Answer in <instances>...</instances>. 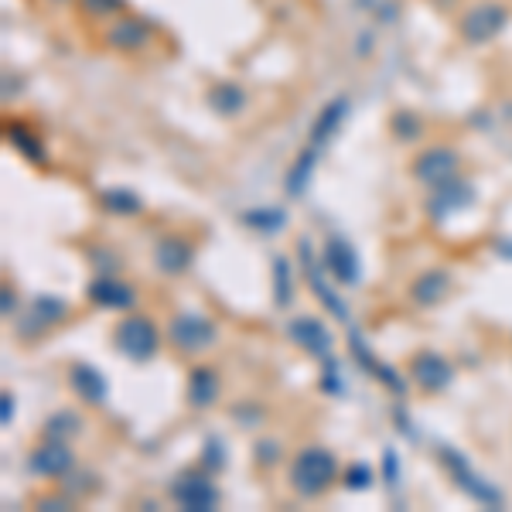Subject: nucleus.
Returning <instances> with one entry per match:
<instances>
[{"mask_svg": "<svg viewBox=\"0 0 512 512\" xmlns=\"http://www.w3.org/2000/svg\"><path fill=\"white\" fill-rule=\"evenodd\" d=\"M338 475H342L338 458L325 444H304V448H297L291 454V461H287V485H291V492L304 502H315L321 495L332 492L338 485Z\"/></svg>", "mask_w": 512, "mask_h": 512, "instance_id": "obj_1", "label": "nucleus"}, {"mask_svg": "<svg viewBox=\"0 0 512 512\" xmlns=\"http://www.w3.org/2000/svg\"><path fill=\"white\" fill-rule=\"evenodd\" d=\"M164 338H168V345L178 355L195 359V355H205L219 345V325H216V318L202 315V311H175Z\"/></svg>", "mask_w": 512, "mask_h": 512, "instance_id": "obj_2", "label": "nucleus"}, {"mask_svg": "<svg viewBox=\"0 0 512 512\" xmlns=\"http://www.w3.org/2000/svg\"><path fill=\"white\" fill-rule=\"evenodd\" d=\"M113 349L130 362H151L161 352V328L154 325V318L127 311L113 325Z\"/></svg>", "mask_w": 512, "mask_h": 512, "instance_id": "obj_3", "label": "nucleus"}, {"mask_svg": "<svg viewBox=\"0 0 512 512\" xmlns=\"http://www.w3.org/2000/svg\"><path fill=\"white\" fill-rule=\"evenodd\" d=\"M171 499H175L178 509L185 512H212L219 509L222 492L219 485L212 482V472L205 465H188L171 478Z\"/></svg>", "mask_w": 512, "mask_h": 512, "instance_id": "obj_4", "label": "nucleus"}, {"mask_svg": "<svg viewBox=\"0 0 512 512\" xmlns=\"http://www.w3.org/2000/svg\"><path fill=\"white\" fill-rule=\"evenodd\" d=\"M509 24V7L499 4V0H478L468 11H461L458 18V35L468 41V45H485V41L499 38Z\"/></svg>", "mask_w": 512, "mask_h": 512, "instance_id": "obj_5", "label": "nucleus"}, {"mask_svg": "<svg viewBox=\"0 0 512 512\" xmlns=\"http://www.w3.org/2000/svg\"><path fill=\"white\" fill-rule=\"evenodd\" d=\"M441 465L448 468L451 482H458V489L465 492L468 499H475L478 506H485V509H499L502 506V492L495 489V485L485 482V478L472 468V461H468L458 448H448V444H444V448H441Z\"/></svg>", "mask_w": 512, "mask_h": 512, "instance_id": "obj_6", "label": "nucleus"}, {"mask_svg": "<svg viewBox=\"0 0 512 512\" xmlns=\"http://www.w3.org/2000/svg\"><path fill=\"white\" fill-rule=\"evenodd\" d=\"M410 175H414L417 185H424V188H437V185H444V181L458 178L461 175L458 147L431 144V147H424V151H417L414 161H410Z\"/></svg>", "mask_w": 512, "mask_h": 512, "instance_id": "obj_7", "label": "nucleus"}, {"mask_svg": "<svg viewBox=\"0 0 512 512\" xmlns=\"http://www.w3.org/2000/svg\"><path fill=\"white\" fill-rule=\"evenodd\" d=\"M28 468H31V475H38V478H69L76 472V451H72L69 441L45 437V441H38L35 448H31Z\"/></svg>", "mask_w": 512, "mask_h": 512, "instance_id": "obj_8", "label": "nucleus"}, {"mask_svg": "<svg viewBox=\"0 0 512 512\" xmlns=\"http://www.w3.org/2000/svg\"><path fill=\"white\" fill-rule=\"evenodd\" d=\"M195 239H188L185 233H164L158 236V243H154V267H158V274L164 277H185L188 270H192L195 263Z\"/></svg>", "mask_w": 512, "mask_h": 512, "instance_id": "obj_9", "label": "nucleus"}, {"mask_svg": "<svg viewBox=\"0 0 512 512\" xmlns=\"http://www.w3.org/2000/svg\"><path fill=\"white\" fill-rule=\"evenodd\" d=\"M287 338L301 349L304 355H311V359H321L328 362L335 352V338L332 332L325 328V321L315 318V315H297L287 321Z\"/></svg>", "mask_w": 512, "mask_h": 512, "instance_id": "obj_10", "label": "nucleus"}, {"mask_svg": "<svg viewBox=\"0 0 512 512\" xmlns=\"http://www.w3.org/2000/svg\"><path fill=\"white\" fill-rule=\"evenodd\" d=\"M72 318V308L62 301V297L55 294H38L35 301H31L28 315L18 318V335L21 338H31V335H45L48 328L62 325V321Z\"/></svg>", "mask_w": 512, "mask_h": 512, "instance_id": "obj_11", "label": "nucleus"}, {"mask_svg": "<svg viewBox=\"0 0 512 512\" xmlns=\"http://www.w3.org/2000/svg\"><path fill=\"white\" fill-rule=\"evenodd\" d=\"M407 373H410V379H414V383L424 393H444L454 383V366H451L448 359H444L441 352H434V349L414 352Z\"/></svg>", "mask_w": 512, "mask_h": 512, "instance_id": "obj_12", "label": "nucleus"}, {"mask_svg": "<svg viewBox=\"0 0 512 512\" xmlns=\"http://www.w3.org/2000/svg\"><path fill=\"white\" fill-rule=\"evenodd\" d=\"M151 41L154 35H151V28H147V21L134 18V14H120V18L106 24V31H103V45L123 55L144 52Z\"/></svg>", "mask_w": 512, "mask_h": 512, "instance_id": "obj_13", "label": "nucleus"}, {"mask_svg": "<svg viewBox=\"0 0 512 512\" xmlns=\"http://www.w3.org/2000/svg\"><path fill=\"white\" fill-rule=\"evenodd\" d=\"M86 297H89V304H96V308H106V311H130L137 304L134 284L120 280L117 274L93 277V280H89V287H86Z\"/></svg>", "mask_w": 512, "mask_h": 512, "instance_id": "obj_14", "label": "nucleus"}, {"mask_svg": "<svg viewBox=\"0 0 512 512\" xmlns=\"http://www.w3.org/2000/svg\"><path fill=\"white\" fill-rule=\"evenodd\" d=\"M321 263H325V270L335 277V284H342V287L359 284V274H362L359 253L352 250L349 239L328 236V239H325V250H321Z\"/></svg>", "mask_w": 512, "mask_h": 512, "instance_id": "obj_15", "label": "nucleus"}, {"mask_svg": "<svg viewBox=\"0 0 512 512\" xmlns=\"http://www.w3.org/2000/svg\"><path fill=\"white\" fill-rule=\"evenodd\" d=\"M472 202H475V188L458 175V178L444 181V185L431 188V198H427V212H431L434 222H441V219H448L451 212L468 209Z\"/></svg>", "mask_w": 512, "mask_h": 512, "instance_id": "obj_16", "label": "nucleus"}, {"mask_svg": "<svg viewBox=\"0 0 512 512\" xmlns=\"http://www.w3.org/2000/svg\"><path fill=\"white\" fill-rule=\"evenodd\" d=\"M65 383H69L72 396L86 403V407H103L106 396H110V383H106V376L99 373L96 366H89V362H72Z\"/></svg>", "mask_w": 512, "mask_h": 512, "instance_id": "obj_17", "label": "nucleus"}, {"mask_svg": "<svg viewBox=\"0 0 512 512\" xmlns=\"http://www.w3.org/2000/svg\"><path fill=\"white\" fill-rule=\"evenodd\" d=\"M222 396V376L216 366H192L185 383V400L192 410H212Z\"/></svg>", "mask_w": 512, "mask_h": 512, "instance_id": "obj_18", "label": "nucleus"}, {"mask_svg": "<svg viewBox=\"0 0 512 512\" xmlns=\"http://www.w3.org/2000/svg\"><path fill=\"white\" fill-rule=\"evenodd\" d=\"M451 291H454V277L448 270L431 267L420 277H414V284H410V301H414L417 308H437L441 301H448Z\"/></svg>", "mask_w": 512, "mask_h": 512, "instance_id": "obj_19", "label": "nucleus"}, {"mask_svg": "<svg viewBox=\"0 0 512 512\" xmlns=\"http://www.w3.org/2000/svg\"><path fill=\"white\" fill-rule=\"evenodd\" d=\"M318 161H321V147L318 144H304L301 151H297V158L291 161V168H287L284 175V192L291 198H301L308 192V185L315 181V171H318Z\"/></svg>", "mask_w": 512, "mask_h": 512, "instance_id": "obj_20", "label": "nucleus"}, {"mask_svg": "<svg viewBox=\"0 0 512 512\" xmlns=\"http://www.w3.org/2000/svg\"><path fill=\"white\" fill-rule=\"evenodd\" d=\"M345 117H349V99H345V96H335L332 103L321 106V113L315 117V123H311L308 140H311V144H318V147H325L328 140H332V137L338 134V130H342Z\"/></svg>", "mask_w": 512, "mask_h": 512, "instance_id": "obj_21", "label": "nucleus"}, {"mask_svg": "<svg viewBox=\"0 0 512 512\" xmlns=\"http://www.w3.org/2000/svg\"><path fill=\"white\" fill-rule=\"evenodd\" d=\"M301 256H304V277H308V284L315 287V294H318L321 308L332 311V315H335L338 321H349V308H345L342 297H338V294L332 291V287L325 284V277H321L318 263L311 260V253H308V243H301Z\"/></svg>", "mask_w": 512, "mask_h": 512, "instance_id": "obj_22", "label": "nucleus"}, {"mask_svg": "<svg viewBox=\"0 0 512 512\" xmlns=\"http://www.w3.org/2000/svg\"><path fill=\"white\" fill-rule=\"evenodd\" d=\"M4 137H7V144H14V151L24 154V158H28L31 164H38V168H48V151H45V144H41V137L35 134V130H28L24 123L7 120Z\"/></svg>", "mask_w": 512, "mask_h": 512, "instance_id": "obj_23", "label": "nucleus"}, {"mask_svg": "<svg viewBox=\"0 0 512 512\" xmlns=\"http://www.w3.org/2000/svg\"><path fill=\"white\" fill-rule=\"evenodd\" d=\"M205 103H209V110H216L219 117H239L246 106V93L236 82H216V86H209V93H205Z\"/></svg>", "mask_w": 512, "mask_h": 512, "instance_id": "obj_24", "label": "nucleus"}, {"mask_svg": "<svg viewBox=\"0 0 512 512\" xmlns=\"http://www.w3.org/2000/svg\"><path fill=\"white\" fill-rule=\"evenodd\" d=\"M82 417L76 414V410L62 407L55 410V414L45 417V424H41V437H55V441H72V437L82 434Z\"/></svg>", "mask_w": 512, "mask_h": 512, "instance_id": "obj_25", "label": "nucleus"}, {"mask_svg": "<svg viewBox=\"0 0 512 512\" xmlns=\"http://www.w3.org/2000/svg\"><path fill=\"white\" fill-rule=\"evenodd\" d=\"M99 205H103V212H110V216H127V219L144 212L140 195L130 192V188H106V192H99Z\"/></svg>", "mask_w": 512, "mask_h": 512, "instance_id": "obj_26", "label": "nucleus"}, {"mask_svg": "<svg viewBox=\"0 0 512 512\" xmlns=\"http://www.w3.org/2000/svg\"><path fill=\"white\" fill-rule=\"evenodd\" d=\"M270 274H274V301H277V308H287V304L294 301L291 260H287L284 253H277V256H274V263H270Z\"/></svg>", "mask_w": 512, "mask_h": 512, "instance_id": "obj_27", "label": "nucleus"}, {"mask_svg": "<svg viewBox=\"0 0 512 512\" xmlns=\"http://www.w3.org/2000/svg\"><path fill=\"white\" fill-rule=\"evenodd\" d=\"M390 130L400 144H414V140L424 137V117L414 110H396L390 117Z\"/></svg>", "mask_w": 512, "mask_h": 512, "instance_id": "obj_28", "label": "nucleus"}, {"mask_svg": "<svg viewBox=\"0 0 512 512\" xmlns=\"http://www.w3.org/2000/svg\"><path fill=\"white\" fill-rule=\"evenodd\" d=\"M82 18L96 21H117L120 14H127V0H79Z\"/></svg>", "mask_w": 512, "mask_h": 512, "instance_id": "obj_29", "label": "nucleus"}, {"mask_svg": "<svg viewBox=\"0 0 512 512\" xmlns=\"http://www.w3.org/2000/svg\"><path fill=\"white\" fill-rule=\"evenodd\" d=\"M246 226L260 229V233H277V229L287 226V216L280 209H274V205H267V209H250L243 216Z\"/></svg>", "mask_w": 512, "mask_h": 512, "instance_id": "obj_30", "label": "nucleus"}, {"mask_svg": "<svg viewBox=\"0 0 512 512\" xmlns=\"http://www.w3.org/2000/svg\"><path fill=\"white\" fill-rule=\"evenodd\" d=\"M284 444L277 441V437H260V441L253 444V461L263 468V472H270V468H277L280 461H284Z\"/></svg>", "mask_w": 512, "mask_h": 512, "instance_id": "obj_31", "label": "nucleus"}, {"mask_svg": "<svg viewBox=\"0 0 512 512\" xmlns=\"http://www.w3.org/2000/svg\"><path fill=\"white\" fill-rule=\"evenodd\" d=\"M342 482H345V489H352V492L369 489V485H373V468H369L366 461H352L349 468H342Z\"/></svg>", "mask_w": 512, "mask_h": 512, "instance_id": "obj_32", "label": "nucleus"}, {"mask_svg": "<svg viewBox=\"0 0 512 512\" xmlns=\"http://www.w3.org/2000/svg\"><path fill=\"white\" fill-rule=\"evenodd\" d=\"M89 260H93V267L99 274H120L123 267V256L117 250H110V246H96V250H89Z\"/></svg>", "mask_w": 512, "mask_h": 512, "instance_id": "obj_33", "label": "nucleus"}, {"mask_svg": "<svg viewBox=\"0 0 512 512\" xmlns=\"http://www.w3.org/2000/svg\"><path fill=\"white\" fill-rule=\"evenodd\" d=\"M202 465L209 468L212 475H216V472H222V468H226V454H222L219 437H209V441H205V448H202Z\"/></svg>", "mask_w": 512, "mask_h": 512, "instance_id": "obj_34", "label": "nucleus"}, {"mask_svg": "<svg viewBox=\"0 0 512 512\" xmlns=\"http://www.w3.org/2000/svg\"><path fill=\"white\" fill-rule=\"evenodd\" d=\"M383 478H386V485H396V478H400V461H396L393 448L383 451Z\"/></svg>", "mask_w": 512, "mask_h": 512, "instance_id": "obj_35", "label": "nucleus"}, {"mask_svg": "<svg viewBox=\"0 0 512 512\" xmlns=\"http://www.w3.org/2000/svg\"><path fill=\"white\" fill-rule=\"evenodd\" d=\"M14 315H18V294H14L11 284H4V318L14 321Z\"/></svg>", "mask_w": 512, "mask_h": 512, "instance_id": "obj_36", "label": "nucleus"}, {"mask_svg": "<svg viewBox=\"0 0 512 512\" xmlns=\"http://www.w3.org/2000/svg\"><path fill=\"white\" fill-rule=\"evenodd\" d=\"M11 420H14V396L4 393V396H0V424L11 427Z\"/></svg>", "mask_w": 512, "mask_h": 512, "instance_id": "obj_37", "label": "nucleus"}, {"mask_svg": "<svg viewBox=\"0 0 512 512\" xmlns=\"http://www.w3.org/2000/svg\"><path fill=\"white\" fill-rule=\"evenodd\" d=\"M48 4H55V7H62V4H69V0H48Z\"/></svg>", "mask_w": 512, "mask_h": 512, "instance_id": "obj_38", "label": "nucleus"}]
</instances>
